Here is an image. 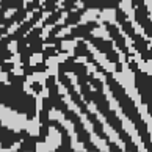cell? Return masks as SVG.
I'll return each instance as SVG.
<instances>
[{"label": "cell", "instance_id": "8", "mask_svg": "<svg viewBox=\"0 0 152 152\" xmlns=\"http://www.w3.org/2000/svg\"><path fill=\"white\" fill-rule=\"evenodd\" d=\"M0 39H2V38H0Z\"/></svg>", "mask_w": 152, "mask_h": 152}, {"label": "cell", "instance_id": "1", "mask_svg": "<svg viewBox=\"0 0 152 152\" xmlns=\"http://www.w3.org/2000/svg\"><path fill=\"white\" fill-rule=\"evenodd\" d=\"M124 63H126V66L129 67V71L133 75V86H135V91H137L140 100L146 107L148 115L152 118V74L143 71L135 58L126 60Z\"/></svg>", "mask_w": 152, "mask_h": 152}, {"label": "cell", "instance_id": "5", "mask_svg": "<svg viewBox=\"0 0 152 152\" xmlns=\"http://www.w3.org/2000/svg\"><path fill=\"white\" fill-rule=\"evenodd\" d=\"M149 55H151V60H152V44H151V49H149Z\"/></svg>", "mask_w": 152, "mask_h": 152}, {"label": "cell", "instance_id": "4", "mask_svg": "<svg viewBox=\"0 0 152 152\" xmlns=\"http://www.w3.org/2000/svg\"><path fill=\"white\" fill-rule=\"evenodd\" d=\"M2 2H3V0H0V7H2ZM2 28H5V24H0V30H2Z\"/></svg>", "mask_w": 152, "mask_h": 152}, {"label": "cell", "instance_id": "6", "mask_svg": "<svg viewBox=\"0 0 152 152\" xmlns=\"http://www.w3.org/2000/svg\"><path fill=\"white\" fill-rule=\"evenodd\" d=\"M3 149V144H2V141H0V151H2Z\"/></svg>", "mask_w": 152, "mask_h": 152}, {"label": "cell", "instance_id": "3", "mask_svg": "<svg viewBox=\"0 0 152 152\" xmlns=\"http://www.w3.org/2000/svg\"><path fill=\"white\" fill-rule=\"evenodd\" d=\"M0 83H3V85H10V74H8V71L2 69V66H0Z\"/></svg>", "mask_w": 152, "mask_h": 152}, {"label": "cell", "instance_id": "2", "mask_svg": "<svg viewBox=\"0 0 152 152\" xmlns=\"http://www.w3.org/2000/svg\"><path fill=\"white\" fill-rule=\"evenodd\" d=\"M130 5L133 8L135 24L143 30L146 36L152 39V20H151V14H149V8H148L146 0H130Z\"/></svg>", "mask_w": 152, "mask_h": 152}, {"label": "cell", "instance_id": "7", "mask_svg": "<svg viewBox=\"0 0 152 152\" xmlns=\"http://www.w3.org/2000/svg\"><path fill=\"white\" fill-rule=\"evenodd\" d=\"M146 2H148V0H146Z\"/></svg>", "mask_w": 152, "mask_h": 152}]
</instances>
